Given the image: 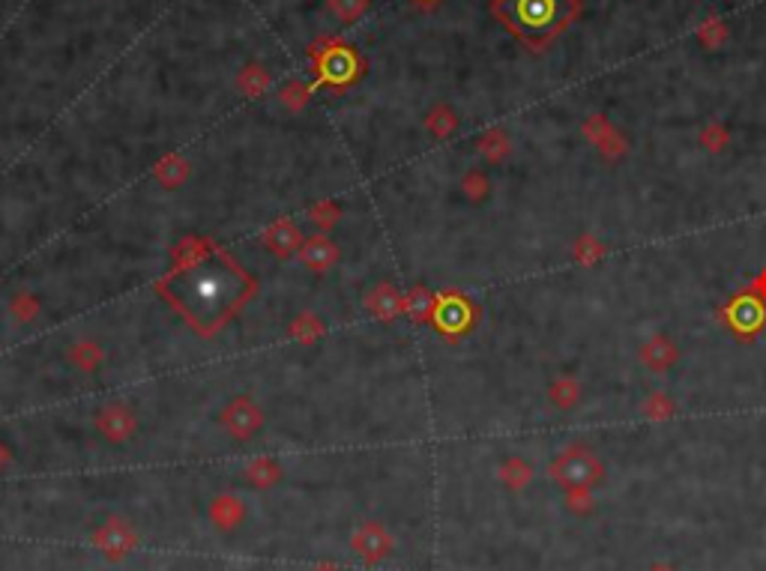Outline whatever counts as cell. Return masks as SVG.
Returning a JSON list of instances; mask_svg holds the SVG:
<instances>
[{"label": "cell", "instance_id": "1", "mask_svg": "<svg viewBox=\"0 0 766 571\" xmlns=\"http://www.w3.org/2000/svg\"><path fill=\"white\" fill-rule=\"evenodd\" d=\"M255 291V276L243 269L240 260L222 245H216L210 260L192 269H171L156 281V294L201 338L219 336Z\"/></svg>", "mask_w": 766, "mask_h": 571}, {"label": "cell", "instance_id": "2", "mask_svg": "<svg viewBox=\"0 0 766 571\" xmlns=\"http://www.w3.org/2000/svg\"><path fill=\"white\" fill-rule=\"evenodd\" d=\"M574 0H498L494 15L530 46H542L569 21Z\"/></svg>", "mask_w": 766, "mask_h": 571}, {"label": "cell", "instance_id": "3", "mask_svg": "<svg viewBox=\"0 0 766 571\" xmlns=\"http://www.w3.org/2000/svg\"><path fill=\"white\" fill-rule=\"evenodd\" d=\"M309 66L315 72V90L318 87H333V90H345V87L356 84L362 78V57L356 55L351 42L342 37H324L309 46Z\"/></svg>", "mask_w": 766, "mask_h": 571}, {"label": "cell", "instance_id": "4", "mask_svg": "<svg viewBox=\"0 0 766 571\" xmlns=\"http://www.w3.org/2000/svg\"><path fill=\"white\" fill-rule=\"evenodd\" d=\"M548 479L566 488H596L605 479V464L587 446H569L548 464Z\"/></svg>", "mask_w": 766, "mask_h": 571}, {"label": "cell", "instance_id": "5", "mask_svg": "<svg viewBox=\"0 0 766 571\" xmlns=\"http://www.w3.org/2000/svg\"><path fill=\"white\" fill-rule=\"evenodd\" d=\"M476 305L467 300L464 294L458 291H447L438 294V303H434V318L431 323L438 327V332H443L447 338H458L473 327L476 320Z\"/></svg>", "mask_w": 766, "mask_h": 571}, {"label": "cell", "instance_id": "6", "mask_svg": "<svg viewBox=\"0 0 766 571\" xmlns=\"http://www.w3.org/2000/svg\"><path fill=\"white\" fill-rule=\"evenodd\" d=\"M93 548L102 553L108 562L126 559L129 553L138 548V533L135 526L120 515H108L106 521L96 526L93 533Z\"/></svg>", "mask_w": 766, "mask_h": 571}, {"label": "cell", "instance_id": "7", "mask_svg": "<svg viewBox=\"0 0 766 571\" xmlns=\"http://www.w3.org/2000/svg\"><path fill=\"white\" fill-rule=\"evenodd\" d=\"M219 422L234 440H251L264 428V410L249 395H237V398H231L222 407Z\"/></svg>", "mask_w": 766, "mask_h": 571}, {"label": "cell", "instance_id": "8", "mask_svg": "<svg viewBox=\"0 0 766 571\" xmlns=\"http://www.w3.org/2000/svg\"><path fill=\"white\" fill-rule=\"evenodd\" d=\"M351 548H353V553H356V557H360L362 562H369V566H378V562H383L387 557H393L396 539H393V533H389L380 521H369V524H362L360 530L351 535Z\"/></svg>", "mask_w": 766, "mask_h": 571}, {"label": "cell", "instance_id": "9", "mask_svg": "<svg viewBox=\"0 0 766 571\" xmlns=\"http://www.w3.org/2000/svg\"><path fill=\"white\" fill-rule=\"evenodd\" d=\"M96 431L102 434V440L108 443H126L132 440L135 431H138V419H135V410L129 407L123 401H111V404H102V410L96 413Z\"/></svg>", "mask_w": 766, "mask_h": 571}, {"label": "cell", "instance_id": "10", "mask_svg": "<svg viewBox=\"0 0 766 571\" xmlns=\"http://www.w3.org/2000/svg\"><path fill=\"white\" fill-rule=\"evenodd\" d=\"M260 240H264V245L276 254V258H291V254H297L302 249L306 236H302L300 225L294 222V218L285 216V218H276V222L260 234Z\"/></svg>", "mask_w": 766, "mask_h": 571}, {"label": "cell", "instance_id": "11", "mask_svg": "<svg viewBox=\"0 0 766 571\" xmlns=\"http://www.w3.org/2000/svg\"><path fill=\"white\" fill-rule=\"evenodd\" d=\"M638 359H641V365L647 368V371L661 374V371H668V368L677 365V359H680V347H677L674 338H668V336H661V332H656V336L647 338L641 345Z\"/></svg>", "mask_w": 766, "mask_h": 571}, {"label": "cell", "instance_id": "12", "mask_svg": "<svg viewBox=\"0 0 766 571\" xmlns=\"http://www.w3.org/2000/svg\"><path fill=\"white\" fill-rule=\"evenodd\" d=\"M365 309H369L371 318L389 323V320H396L398 314H404V294L398 291L396 285H389V281H380V285L365 296Z\"/></svg>", "mask_w": 766, "mask_h": 571}, {"label": "cell", "instance_id": "13", "mask_svg": "<svg viewBox=\"0 0 766 571\" xmlns=\"http://www.w3.org/2000/svg\"><path fill=\"white\" fill-rule=\"evenodd\" d=\"M216 251V243L207 240V236H183L180 243H174L171 249V269H192L198 263L210 260Z\"/></svg>", "mask_w": 766, "mask_h": 571}, {"label": "cell", "instance_id": "14", "mask_svg": "<svg viewBox=\"0 0 766 571\" xmlns=\"http://www.w3.org/2000/svg\"><path fill=\"white\" fill-rule=\"evenodd\" d=\"M207 517H210V524L219 533H231L246 521V503L234 494H219L207 506Z\"/></svg>", "mask_w": 766, "mask_h": 571}, {"label": "cell", "instance_id": "15", "mask_svg": "<svg viewBox=\"0 0 766 571\" xmlns=\"http://www.w3.org/2000/svg\"><path fill=\"white\" fill-rule=\"evenodd\" d=\"M297 254H300V260L306 263L311 272H327V269H333L338 263V245L329 240L327 234L309 236Z\"/></svg>", "mask_w": 766, "mask_h": 571}, {"label": "cell", "instance_id": "16", "mask_svg": "<svg viewBox=\"0 0 766 571\" xmlns=\"http://www.w3.org/2000/svg\"><path fill=\"white\" fill-rule=\"evenodd\" d=\"M153 177L165 189H180L192 177V162L180 153H168L153 165Z\"/></svg>", "mask_w": 766, "mask_h": 571}, {"label": "cell", "instance_id": "17", "mask_svg": "<svg viewBox=\"0 0 766 571\" xmlns=\"http://www.w3.org/2000/svg\"><path fill=\"white\" fill-rule=\"evenodd\" d=\"M243 479H246L249 488L269 490V488H276L278 482H282V464H278L276 458H269V455H260V458H255V461L246 464V470H243Z\"/></svg>", "mask_w": 766, "mask_h": 571}, {"label": "cell", "instance_id": "18", "mask_svg": "<svg viewBox=\"0 0 766 571\" xmlns=\"http://www.w3.org/2000/svg\"><path fill=\"white\" fill-rule=\"evenodd\" d=\"M498 479H500V485L506 488V490L518 494V490H524L530 482H533V464L524 461L521 455H509V458L500 461Z\"/></svg>", "mask_w": 766, "mask_h": 571}, {"label": "cell", "instance_id": "19", "mask_svg": "<svg viewBox=\"0 0 766 571\" xmlns=\"http://www.w3.org/2000/svg\"><path fill=\"white\" fill-rule=\"evenodd\" d=\"M66 359L78 368V371L93 374L96 368L106 362V350H102L99 341H93V338H78L75 345L66 350Z\"/></svg>", "mask_w": 766, "mask_h": 571}, {"label": "cell", "instance_id": "20", "mask_svg": "<svg viewBox=\"0 0 766 571\" xmlns=\"http://www.w3.org/2000/svg\"><path fill=\"white\" fill-rule=\"evenodd\" d=\"M434 303H438V294H431L429 287L416 285L404 294V314L413 323H431L434 318Z\"/></svg>", "mask_w": 766, "mask_h": 571}, {"label": "cell", "instance_id": "21", "mask_svg": "<svg viewBox=\"0 0 766 571\" xmlns=\"http://www.w3.org/2000/svg\"><path fill=\"white\" fill-rule=\"evenodd\" d=\"M476 150H479V156H482L485 162L500 165L512 153V141H509V135L503 129H489V132H482V135H479Z\"/></svg>", "mask_w": 766, "mask_h": 571}, {"label": "cell", "instance_id": "22", "mask_svg": "<svg viewBox=\"0 0 766 571\" xmlns=\"http://www.w3.org/2000/svg\"><path fill=\"white\" fill-rule=\"evenodd\" d=\"M269 84H273V75H269L267 66H260V64L243 66L237 75V90L243 96H249V99H260V96L269 90Z\"/></svg>", "mask_w": 766, "mask_h": 571}, {"label": "cell", "instance_id": "23", "mask_svg": "<svg viewBox=\"0 0 766 571\" xmlns=\"http://www.w3.org/2000/svg\"><path fill=\"white\" fill-rule=\"evenodd\" d=\"M311 93H315V84H306V81H300V78H291V81L278 90V102L285 105L287 114H300L311 102Z\"/></svg>", "mask_w": 766, "mask_h": 571}, {"label": "cell", "instance_id": "24", "mask_svg": "<svg viewBox=\"0 0 766 571\" xmlns=\"http://www.w3.org/2000/svg\"><path fill=\"white\" fill-rule=\"evenodd\" d=\"M425 129H429L438 141L449 138L452 132L458 129V114L452 111L449 105H443V102L434 105V108L429 111V117H425Z\"/></svg>", "mask_w": 766, "mask_h": 571}, {"label": "cell", "instance_id": "25", "mask_svg": "<svg viewBox=\"0 0 766 571\" xmlns=\"http://www.w3.org/2000/svg\"><path fill=\"white\" fill-rule=\"evenodd\" d=\"M578 398H581V383L574 380V377H557L551 383V389H548V401H551L557 410H572L574 404H578Z\"/></svg>", "mask_w": 766, "mask_h": 571}, {"label": "cell", "instance_id": "26", "mask_svg": "<svg viewBox=\"0 0 766 571\" xmlns=\"http://www.w3.org/2000/svg\"><path fill=\"white\" fill-rule=\"evenodd\" d=\"M324 332H327L324 323H320L311 311H302L300 318L291 323V338L302 347H311L315 341H320L324 338Z\"/></svg>", "mask_w": 766, "mask_h": 571}, {"label": "cell", "instance_id": "27", "mask_svg": "<svg viewBox=\"0 0 766 571\" xmlns=\"http://www.w3.org/2000/svg\"><path fill=\"white\" fill-rule=\"evenodd\" d=\"M728 314H730V320H734V327H736V329H754V327H761V323H763V309H761V303L748 300V296H743V300H736V303H734V309H730Z\"/></svg>", "mask_w": 766, "mask_h": 571}, {"label": "cell", "instance_id": "28", "mask_svg": "<svg viewBox=\"0 0 766 571\" xmlns=\"http://www.w3.org/2000/svg\"><path fill=\"white\" fill-rule=\"evenodd\" d=\"M641 410H643V416H647L650 422H668L677 413V404H674V398H670L668 392H652V395L643 398Z\"/></svg>", "mask_w": 766, "mask_h": 571}, {"label": "cell", "instance_id": "29", "mask_svg": "<svg viewBox=\"0 0 766 571\" xmlns=\"http://www.w3.org/2000/svg\"><path fill=\"white\" fill-rule=\"evenodd\" d=\"M39 309H42L39 296L30 294V291H19V294H15L13 300H10V311H13V318L19 320V323L37 320V318H39Z\"/></svg>", "mask_w": 766, "mask_h": 571}, {"label": "cell", "instance_id": "30", "mask_svg": "<svg viewBox=\"0 0 766 571\" xmlns=\"http://www.w3.org/2000/svg\"><path fill=\"white\" fill-rule=\"evenodd\" d=\"M461 192H464L467 200H485L491 192V180L482 168H470L464 177H461Z\"/></svg>", "mask_w": 766, "mask_h": 571}, {"label": "cell", "instance_id": "31", "mask_svg": "<svg viewBox=\"0 0 766 571\" xmlns=\"http://www.w3.org/2000/svg\"><path fill=\"white\" fill-rule=\"evenodd\" d=\"M563 499H566V508H569L572 515H578V517L593 515V508H596L593 488H566Z\"/></svg>", "mask_w": 766, "mask_h": 571}, {"label": "cell", "instance_id": "32", "mask_svg": "<svg viewBox=\"0 0 766 571\" xmlns=\"http://www.w3.org/2000/svg\"><path fill=\"white\" fill-rule=\"evenodd\" d=\"M605 254V245L596 240V236H590V234H584V236H578V240H574V245H572V258L581 263V267H593V263H599V258H602Z\"/></svg>", "mask_w": 766, "mask_h": 571}, {"label": "cell", "instance_id": "33", "mask_svg": "<svg viewBox=\"0 0 766 571\" xmlns=\"http://www.w3.org/2000/svg\"><path fill=\"white\" fill-rule=\"evenodd\" d=\"M338 218H342V207H338L336 200H320V204H315L309 209V222L315 225L320 234H327L329 227H336Z\"/></svg>", "mask_w": 766, "mask_h": 571}, {"label": "cell", "instance_id": "34", "mask_svg": "<svg viewBox=\"0 0 766 571\" xmlns=\"http://www.w3.org/2000/svg\"><path fill=\"white\" fill-rule=\"evenodd\" d=\"M701 144H703V150L721 153L730 144V129L725 126V123H719V120L707 123V126L701 129Z\"/></svg>", "mask_w": 766, "mask_h": 571}, {"label": "cell", "instance_id": "35", "mask_svg": "<svg viewBox=\"0 0 766 571\" xmlns=\"http://www.w3.org/2000/svg\"><path fill=\"white\" fill-rule=\"evenodd\" d=\"M327 4H329V10H333L336 19L345 21V24L360 21L365 15V10H369V0H327Z\"/></svg>", "mask_w": 766, "mask_h": 571}, {"label": "cell", "instance_id": "36", "mask_svg": "<svg viewBox=\"0 0 766 571\" xmlns=\"http://www.w3.org/2000/svg\"><path fill=\"white\" fill-rule=\"evenodd\" d=\"M596 150L602 153L605 159H620V156H626V150H629V141H626L623 132L611 129V132H608V135H605L602 144L596 147Z\"/></svg>", "mask_w": 766, "mask_h": 571}, {"label": "cell", "instance_id": "37", "mask_svg": "<svg viewBox=\"0 0 766 571\" xmlns=\"http://www.w3.org/2000/svg\"><path fill=\"white\" fill-rule=\"evenodd\" d=\"M611 129H614V126H611V123H608V117H602V114H593V117H587V120H584V129H581V132H584V138L590 141V144H596V147H599Z\"/></svg>", "mask_w": 766, "mask_h": 571}, {"label": "cell", "instance_id": "38", "mask_svg": "<svg viewBox=\"0 0 766 571\" xmlns=\"http://www.w3.org/2000/svg\"><path fill=\"white\" fill-rule=\"evenodd\" d=\"M698 37L707 42L710 48H719L721 42H725L728 30H725V24H721V21H707V24H701V28H698Z\"/></svg>", "mask_w": 766, "mask_h": 571}, {"label": "cell", "instance_id": "39", "mask_svg": "<svg viewBox=\"0 0 766 571\" xmlns=\"http://www.w3.org/2000/svg\"><path fill=\"white\" fill-rule=\"evenodd\" d=\"M13 458H15V455H13V449H10V446H6L4 440H0V473H4L6 467H10V464H13Z\"/></svg>", "mask_w": 766, "mask_h": 571}, {"label": "cell", "instance_id": "40", "mask_svg": "<svg viewBox=\"0 0 766 571\" xmlns=\"http://www.w3.org/2000/svg\"><path fill=\"white\" fill-rule=\"evenodd\" d=\"M752 291H754L757 296H766V269H763L761 276H757L754 281H752Z\"/></svg>", "mask_w": 766, "mask_h": 571}, {"label": "cell", "instance_id": "41", "mask_svg": "<svg viewBox=\"0 0 766 571\" xmlns=\"http://www.w3.org/2000/svg\"><path fill=\"white\" fill-rule=\"evenodd\" d=\"M647 571H677V568L670 566V562H652V566H650Z\"/></svg>", "mask_w": 766, "mask_h": 571}, {"label": "cell", "instance_id": "42", "mask_svg": "<svg viewBox=\"0 0 766 571\" xmlns=\"http://www.w3.org/2000/svg\"><path fill=\"white\" fill-rule=\"evenodd\" d=\"M315 571H338L336 566H320V568H315Z\"/></svg>", "mask_w": 766, "mask_h": 571}, {"label": "cell", "instance_id": "43", "mask_svg": "<svg viewBox=\"0 0 766 571\" xmlns=\"http://www.w3.org/2000/svg\"><path fill=\"white\" fill-rule=\"evenodd\" d=\"M416 4H422V6H431V4H438V0H416Z\"/></svg>", "mask_w": 766, "mask_h": 571}]
</instances>
